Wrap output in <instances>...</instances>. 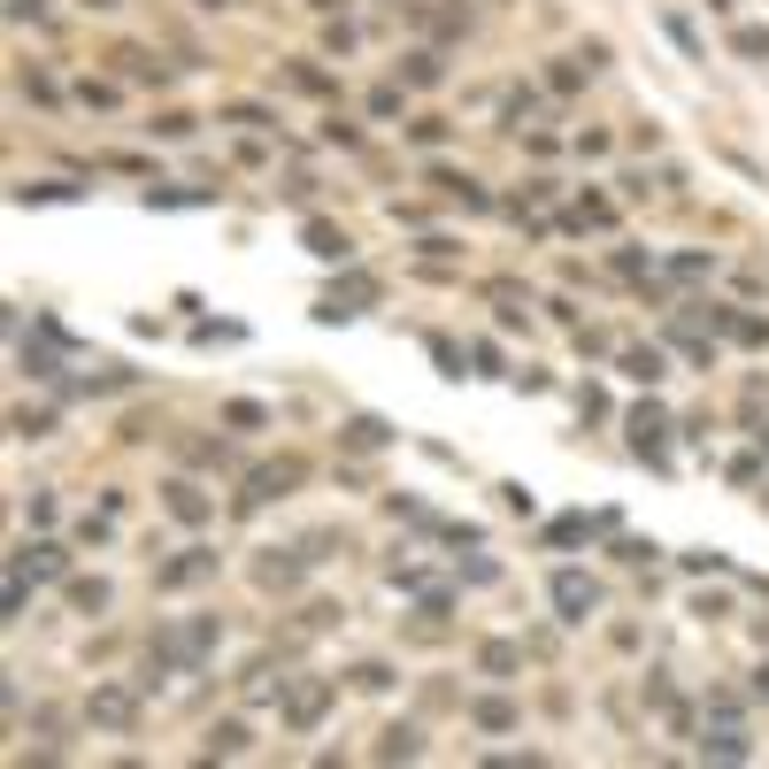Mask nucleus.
I'll list each match as a JSON object with an SVG mask.
<instances>
[{
    "mask_svg": "<svg viewBox=\"0 0 769 769\" xmlns=\"http://www.w3.org/2000/svg\"><path fill=\"white\" fill-rule=\"evenodd\" d=\"M331 708V677H293L285 685V731H315Z\"/></svg>",
    "mask_w": 769,
    "mask_h": 769,
    "instance_id": "f257e3e1",
    "label": "nucleus"
},
{
    "mask_svg": "<svg viewBox=\"0 0 769 769\" xmlns=\"http://www.w3.org/2000/svg\"><path fill=\"white\" fill-rule=\"evenodd\" d=\"M308 477V461L301 455H285V461H262L254 477H247V492H239V508H262V500H278V492H293Z\"/></svg>",
    "mask_w": 769,
    "mask_h": 769,
    "instance_id": "f03ea898",
    "label": "nucleus"
},
{
    "mask_svg": "<svg viewBox=\"0 0 769 769\" xmlns=\"http://www.w3.org/2000/svg\"><path fill=\"white\" fill-rule=\"evenodd\" d=\"M208 578H216V554H208V547H185L177 562L154 570V593H193V585H208Z\"/></svg>",
    "mask_w": 769,
    "mask_h": 769,
    "instance_id": "7ed1b4c3",
    "label": "nucleus"
},
{
    "mask_svg": "<svg viewBox=\"0 0 769 769\" xmlns=\"http://www.w3.org/2000/svg\"><path fill=\"white\" fill-rule=\"evenodd\" d=\"M554 609H562V623H585V615L601 609V585L585 570H554Z\"/></svg>",
    "mask_w": 769,
    "mask_h": 769,
    "instance_id": "20e7f679",
    "label": "nucleus"
},
{
    "mask_svg": "<svg viewBox=\"0 0 769 769\" xmlns=\"http://www.w3.org/2000/svg\"><path fill=\"white\" fill-rule=\"evenodd\" d=\"M85 716H93L101 731H132V724H139V700H132L124 685H93V700H85Z\"/></svg>",
    "mask_w": 769,
    "mask_h": 769,
    "instance_id": "39448f33",
    "label": "nucleus"
},
{
    "mask_svg": "<svg viewBox=\"0 0 769 769\" xmlns=\"http://www.w3.org/2000/svg\"><path fill=\"white\" fill-rule=\"evenodd\" d=\"M370 308H377V278H346V285L323 293L315 315H323V323H346V315H370Z\"/></svg>",
    "mask_w": 769,
    "mask_h": 769,
    "instance_id": "423d86ee",
    "label": "nucleus"
},
{
    "mask_svg": "<svg viewBox=\"0 0 769 769\" xmlns=\"http://www.w3.org/2000/svg\"><path fill=\"white\" fill-rule=\"evenodd\" d=\"M108 62H116V77H132V85H169V62H154L147 46H116Z\"/></svg>",
    "mask_w": 769,
    "mask_h": 769,
    "instance_id": "0eeeda50",
    "label": "nucleus"
},
{
    "mask_svg": "<svg viewBox=\"0 0 769 769\" xmlns=\"http://www.w3.org/2000/svg\"><path fill=\"white\" fill-rule=\"evenodd\" d=\"M301 570H308V547H270V554L254 562V578H262V585H293Z\"/></svg>",
    "mask_w": 769,
    "mask_h": 769,
    "instance_id": "6e6552de",
    "label": "nucleus"
},
{
    "mask_svg": "<svg viewBox=\"0 0 769 769\" xmlns=\"http://www.w3.org/2000/svg\"><path fill=\"white\" fill-rule=\"evenodd\" d=\"M354 455H377V447H393V424L385 416H346V432H339Z\"/></svg>",
    "mask_w": 769,
    "mask_h": 769,
    "instance_id": "1a4fd4ad",
    "label": "nucleus"
},
{
    "mask_svg": "<svg viewBox=\"0 0 769 769\" xmlns=\"http://www.w3.org/2000/svg\"><path fill=\"white\" fill-rule=\"evenodd\" d=\"M15 578H62V547H54V539H31V547L15 554Z\"/></svg>",
    "mask_w": 769,
    "mask_h": 769,
    "instance_id": "9d476101",
    "label": "nucleus"
},
{
    "mask_svg": "<svg viewBox=\"0 0 769 769\" xmlns=\"http://www.w3.org/2000/svg\"><path fill=\"white\" fill-rule=\"evenodd\" d=\"M416 755H424V731H416V724H393V731L377 739V762H416Z\"/></svg>",
    "mask_w": 769,
    "mask_h": 769,
    "instance_id": "9b49d317",
    "label": "nucleus"
},
{
    "mask_svg": "<svg viewBox=\"0 0 769 769\" xmlns=\"http://www.w3.org/2000/svg\"><path fill=\"white\" fill-rule=\"evenodd\" d=\"M308 254H315V262H346V254H354V239H346V231H331V224H308Z\"/></svg>",
    "mask_w": 769,
    "mask_h": 769,
    "instance_id": "f8f14e48",
    "label": "nucleus"
},
{
    "mask_svg": "<svg viewBox=\"0 0 769 769\" xmlns=\"http://www.w3.org/2000/svg\"><path fill=\"white\" fill-rule=\"evenodd\" d=\"M662 432H669V416H662L654 401H638V408H631V439H638V447L654 455V447H662Z\"/></svg>",
    "mask_w": 769,
    "mask_h": 769,
    "instance_id": "ddd939ff",
    "label": "nucleus"
},
{
    "mask_svg": "<svg viewBox=\"0 0 769 769\" xmlns=\"http://www.w3.org/2000/svg\"><path fill=\"white\" fill-rule=\"evenodd\" d=\"M432 185H439L447 200H461V208H485V185H477V177H461V169H432Z\"/></svg>",
    "mask_w": 769,
    "mask_h": 769,
    "instance_id": "4468645a",
    "label": "nucleus"
},
{
    "mask_svg": "<svg viewBox=\"0 0 769 769\" xmlns=\"http://www.w3.org/2000/svg\"><path fill=\"white\" fill-rule=\"evenodd\" d=\"M623 377H638V385H662V377H669V362H662L654 346H631V354H623Z\"/></svg>",
    "mask_w": 769,
    "mask_h": 769,
    "instance_id": "2eb2a0df",
    "label": "nucleus"
},
{
    "mask_svg": "<svg viewBox=\"0 0 769 769\" xmlns=\"http://www.w3.org/2000/svg\"><path fill=\"white\" fill-rule=\"evenodd\" d=\"M70 609L101 615V609H108V578H70Z\"/></svg>",
    "mask_w": 769,
    "mask_h": 769,
    "instance_id": "dca6fc26",
    "label": "nucleus"
},
{
    "mask_svg": "<svg viewBox=\"0 0 769 769\" xmlns=\"http://www.w3.org/2000/svg\"><path fill=\"white\" fill-rule=\"evenodd\" d=\"M169 516H177V523H200V516H208V492H200V485H169Z\"/></svg>",
    "mask_w": 769,
    "mask_h": 769,
    "instance_id": "f3484780",
    "label": "nucleus"
},
{
    "mask_svg": "<svg viewBox=\"0 0 769 769\" xmlns=\"http://www.w3.org/2000/svg\"><path fill=\"white\" fill-rule=\"evenodd\" d=\"M700 755H708V762H747V739L724 724V731H708V739H700Z\"/></svg>",
    "mask_w": 769,
    "mask_h": 769,
    "instance_id": "a211bd4d",
    "label": "nucleus"
},
{
    "mask_svg": "<svg viewBox=\"0 0 769 769\" xmlns=\"http://www.w3.org/2000/svg\"><path fill=\"white\" fill-rule=\"evenodd\" d=\"M477 669H492V677H508V669H523V646H508V638H492V646L477 654Z\"/></svg>",
    "mask_w": 769,
    "mask_h": 769,
    "instance_id": "6ab92c4d",
    "label": "nucleus"
},
{
    "mask_svg": "<svg viewBox=\"0 0 769 769\" xmlns=\"http://www.w3.org/2000/svg\"><path fill=\"white\" fill-rule=\"evenodd\" d=\"M247 747H254L247 724H216V731H208V755H247Z\"/></svg>",
    "mask_w": 769,
    "mask_h": 769,
    "instance_id": "aec40b11",
    "label": "nucleus"
},
{
    "mask_svg": "<svg viewBox=\"0 0 769 769\" xmlns=\"http://www.w3.org/2000/svg\"><path fill=\"white\" fill-rule=\"evenodd\" d=\"M570 224H578V231H609V224H615V208H609V200H601V193H585Z\"/></svg>",
    "mask_w": 769,
    "mask_h": 769,
    "instance_id": "412c9836",
    "label": "nucleus"
},
{
    "mask_svg": "<svg viewBox=\"0 0 769 769\" xmlns=\"http://www.w3.org/2000/svg\"><path fill=\"white\" fill-rule=\"evenodd\" d=\"M401 77H408V85H439V77H447V70H439V54H432V46H416V54H408V70H401Z\"/></svg>",
    "mask_w": 769,
    "mask_h": 769,
    "instance_id": "4be33fe9",
    "label": "nucleus"
},
{
    "mask_svg": "<svg viewBox=\"0 0 769 769\" xmlns=\"http://www.w3.org/2000/svg\"><path fill=\"white\" fill-rule=\"evenodd\" d=\"M224 424H231V432H262V424H270V408H262V401H231V408H224Z\"/></svg>",
    "mask_w": 769,
    "mask_h": 769,
    "instance_id": "5701e85b",
    "label": "nucleus"
},
{
    "mask_svg": "<svg viewBox=\"0 0 769 769\" xmlns=\"http://www.w3.org/2000/svg\"><path fill=\"white\" fill-rule=\"evenodd\" d=\"M469 716H477V731H508V724H516V708H508V700H477Z\"/></svg>",
    "mask_w": 769,
    "mask_h": 769,
    "instance_id": "b1692460",
    "label": "nucleus"
},
{
    "mask_svg": "<svg viewBox=\"0 0 769 769\" xmlns=\"http://www.w3.org/2000/svg\"><path fill=\"white\" fill-rule=\"evenodd\" d=\"M346 677H354V685H362V693H385V685H393V669H385V662H354V669H346Z\"/></svg>",
    "mask_w": 769,
    "mask_h": 769,
    "instance_id": "393cba45",
    "label": "nucleus"
},
{
    "mask_svg": "<svg viewBox=\"0 0 769 769\" xmlns=\"http://www.w3.org/2000/svg\"><path fill=\"white\" fill-rule=\"evenodd\" d=\"M15 200H77V185H15Z\"/></svg>",
    "mask_w": 769,
    "mask_h": 769,
    "instance_id": "a878e982",
    "label": "nucleus"
},
{
    "mask_svg": "<svg viewBox=\"0 0 769 769\" xmlns=\"http://www.w3.org/2000/svg\"><path fill=\"white\" fill-rule=\"evenodd\" d=\"M731 46H739V54H769V31H755V23H739V31H731Z\"/></svg>",
    "mask_w": 769,
    "mask_h": 769,
    "instance_id": "bb28decb",
    "label": "nucleus"
},
{
    "mask_svg": "<svg viewBox=\"0 0 769 769\" xmlns=\"http://www.w3.org/2000/svg\"><path fill=\"white\" fill-rule=\"evenodd\" d=\"M662 23H669V39H677V46H685V54H700V31H693V23H685V15H662Z\"/></svg>",
    "mask_w": 769,
    "mask_h": 769,
    "instance_id": "cd10ccee",
    "label": "nucleus"
},
{
    "mask_svg": "<svg viewBox=\"0 0 769 769\" xmlns=\"http://www.w3.org/2000/svg\"><path fill=\"white\" fill-rule=\"evenodd\" d=\"M370 116H401V85H377L370 93Z\"/></svg>",
    "mask_w": 769,
    "mask_h": 769,
    "instance_id": "c85d7f7f",
    "label": "nucleus"
},
{
    "mask_svg": "<svg viewBox=\"0 0 769 769\" xmlns=\"http://www.w3.org/2000/svg\"><path fill=\"white\" fill-rule=\"evenodd\" d=\"M46 15V0H8V23H39Z\"/></svg>",
    "mask_w": 769,
    "mask_h": 769,
    "instance_id": "c756f323",
    "label": "nucleus"
},
{
    "mask_svg": "<svg viewBox=\"0 0 769 769\" xmlns=\"http://www.w3.org/2000/svg\"><path fill=\"white\" fill-rule=\"evenodd\" d=\"M755 700H769V662H762V669H755Z\"/></svg>",
    "mask_w": 769,
    "mask_h": 769,
    "instance_id": "7c9ffc66",
    "label": "nucleus"
},
{
    "mask_svg": "<svg viewBox=\"0 0 769 769\" xmlns=\"http://www.w3.org/2000/svg\"><path fill=\"white\" fill-rule=\"evenodd\" d=\"M85 8H116V0H85Z\"/></svg>",
    "mask_w": 769,
    "mask_h": 769,
    "instance_id": "2f4dec72",
    "label": "nucleus"
},
{
    "mask_svg": "<svg viewBox=\"0 0 769 769\" xmlns=\"http://www.w3.org/2000/svg\"><path fill=\"white\" fill-rule=\"evenodd\" d=\"M200 8H224V0H200Z\"/></svg>",
    "mask_w": 769,
    "mask_h": 769,
    "instance_id": "473e14b6",
    "label": "nucleus"
}]
</instances>
